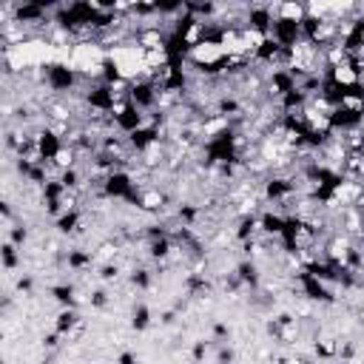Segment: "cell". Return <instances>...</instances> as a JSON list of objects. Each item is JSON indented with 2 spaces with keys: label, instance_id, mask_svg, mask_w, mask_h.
<instances>
[{
  "label": "cell",
  "instance_id": "6da1fadb",
  "mask_svg": "<svg viewBox=\"0 0 364 364\" xmlns=\"http://www.w3.org/2000/svg\"><path fill=\"white\" fill-rule=\"evenodd\" d=\"M327 77H330L336 86H341V89H353V86H358V74H356V69L350 66V60H344V63H339V66H330Z\"/></svg>",
  "mask_w": 364,
  "mask_h": 364
},
{
  "label": "cell",
  "instance_id": "7a4b0ae2",
  "mask_svg": "<svg viewBox=\"0 0 364 364\" xmlns=\"http://www.w3.org/2000/svg\"><path fill=\"white\" fill-rule=\"evenodd\" d=\"M276 18H279V21L305 23V21H307V6H305V0H282Z\"/></svg>",
  "mask_w": 364,
  "mask_h": 364
}]
</instances>
